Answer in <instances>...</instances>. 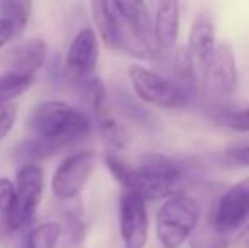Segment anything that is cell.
<instances>
[{
  "label": "cell",
  "mask_w": 249,
  "mask_h": 248,
  "mask_svg": "<svg viewBox=\"0 0 249 248\" xmlns=\"http://www.w3.org/2000/svg\"><path fill=\"white\" fill-rule=\"evenodd\" d=\"M27 128L31 138L24 143V153L31 158H46L89 138L92 119L80 107L46 100L33 109Z\"/></svg>",
  "instance_id": "obj_1"
},
{
  "label": "cell",
  "mask_w": 249,
  "mask_h": 248,
  "mask_svg": "<svg viewBox=\"0 0 249 248\" xmlns=\"http://www.w3.org/2000/svg\"><path fill=\"white\" fill-rule=\"evenodd\" d=\"M185 179V169L180 162L168 156L149 155L138 167H129L122 179V187L141 195L144 201H160L178 194Z\"/></svg>",
  "instance_id": "obj_2"
},
{
  "label": "cell",
  "mask_w": 249,
  "mask_h": 248,
  "mask_svg": "<svg viewBox=\"0 0 249 248\" xmlns=\"http://www.w3.org/2000/svg\"><path fill=\"white\" fill-rule=\"evenodd\" d=\"M200 206L185 192L168 197L156 214V236L163 248H181L195 233Z\"/></svg>",
  "instance_id": "obj_3"
},
{
  "label": "cell",
  "mask_w": 249,
  "mask_h": 248,
  "mask_svg": "<svg viewBox=\"0 0 249 248\" xmlns=\"http://www.w3.org/2000/svg\"><path fill=\"white\" fill-rule=\"evenodd\" d=\"M215 46V27H213L212 19L207 14H200L192 24L187 50L183 51L195 94L207 92L209 70Z\"/></svg>",
  "instance_id": "obj_4"
},
{
  "label": "cell",
  "mask_w": 249,
  "mask_h": 248,
  "mask_svg": "<svg viewBox=\"0 0 249 248\" xmlns=\"http://www.w3.org/2000/svg\"><path fill=\"white\" fill-rule=\"evenodd\" d=\"M44 173L37 163H24L17 170L16 184H14L12 212L9 219V231H19L26 228L34 219L43 199Z\"/></svg>",
  "instance_id": "obj_5"
},
{
  "label": "cell",
  "mask_w": 249,
  "mask_h": 248,
  "mask_svg": "<svg viewBox=\"0 0 249 248\" xmlns=\"http://www.w3.org/2000/svg\"><path fill=\"white\" fill-rule=\"evenodd\" d=\"M127 76L134 94L146 104L161 109H178L188 102L187 92L177 82L149 68L131 65L127 68Z\"/></svg>",
  "instance_id": "obj_6"
},
{
  "label": "cell",
  "mask_w": 249,
  "mask_h": 248,
  "mask_svg": "<svg viewBox=\"0 0 249 248\" xmlns=\"http://www.w3.org/2000/svg\"><path fill=\"white\" fill-rule=\"evenodd\" d=\"M90 9H92V16L100 39L108 50L122 51L131 57L149 60V53L132 36L125 20L115 9L114 2H92Z\"/></svg>",
  "instance_id": "obj_7"
},
{
  "label": "cell",
  "mask_w": 249,
  "mask_h": 248,
  "mask_svg": "<svg viewBox=\"0 0 249 248\" xmlns=\"http://www.w3.org/2000/svg\"><path fill=\"white\" fill-rule=\"evenodd\" d=\"M249 223V177L229 187L210 211L209 226L226 236Z\"/></svg>",
  "instance_id": "obj_8"
},
{
  "label": "cell",
  "mask_w": 249,
  "mask_h": 248,
  "mask_svg": "<svg viewBox=\"0 0 249 248\" xmlns=\"http://www.w3.org/2000/svg\"><path fill=\"white\" fill-rule=\"evenodd\" d=\"M97 61H99V43L93 29H82L70 44L65 58V75L70 83L85 90L95 78Z\"/></svg>",
  "instance_id": "obj_9"
},
{
  "label": "cell",
  "mask_w": 249,
  "mask_h": 248,
  "mask_svg": "<svg viewBox=\"0 0 249 248\" xmlns=\"http://www.w3.org/2000/svg\"><path fill=\"white\" fill-rule=\"evenodd\" d=\"M95 169V155L92 152H76L65 158L54 170L51 191L59 201H73L80 195Z\"/></svg>",
  "instance_id": "obj_10"
},
{
  "label": "cell",
  "mask_w": 249,
  "mask_h": 248,
  "mask_svg": "<svg viewBox=\"0 0 249 248\" xmlns=\"http://www.w3.org/2000/svg\"><path fill=\"white\" fill-rule=\"evenodd\" d=\"M119 229L124 248H144L148 243V209L141 195L125 191L119 202Z\"/></svg>",
  "instance_id": "obj_11"
},
{
  "label": "cell",
  "mask_w": 249,
  "mask_h": 248,
  "mask_svg": "<svg viewBox=\"0 0 249 248\" xmlns=\"http://www.w3.org/2000/svg\"><path fill=\"white\" fill-rule=\"evenodd\" d=\"M153 34L156 57H170L180 34V3L158 2L153 12Z\"/></svg>",
  "instance_id": "obj_12"
},
{
  "label": "cell",
  "mask_w": 249,
  "mask_h": 248,
  "mask_svg": "<svg viewBox=\"0 0 249 248\" xmlns=\"http://www.w3.org/2000/svg\"><path fill=\"white\" fill-rule=\"evenodd\" d=\"M237 89V65L236 55L229 43H220L215 46L213 58L210 63L207 90L229 97Z\"/></svg>",
  "instance_id": "obj_13"
},
{
  "label": "cell",
  "mask_w": 249,
  "mask_h": 248,
  "mask_svg": "<svg viewBox=\"0 0 249 248\" xmlns=\"http://www.w3.org/2000/svg\"><path fill=\"white\" fill-rule=\"evenodd\" d=\"M44 60H46V43L39 38H33L10 51L7 57L5 73L34 80V75L44 65Z\"/></svg>",
  "instance_id": "obj_14"
},
{
  "label": "cell",
  "mask_w": 249,
  "mask_h": 248,
  "mask_svg": "<svg viewBox=\"0 0 249 248\" xmlns=\"http://www.w3.org/2000/svg\"><path fill=\"white\" fill-rule=\"evenodd\" d=\"M95 116H97V128H99V133L102 134V138L105 139V143L108 146H112L114 150H124L129 145V139H131L125 126L119 123L108 113L107 106L97 109Z\"/></svg>",
  "instance_id": "obj_15"
},
{
  "label": "cell",
  "mask_w": 249,
  "mask_h": 248,
  "mask_svg": "<svg viewBox=\"0 0 249 248\" xmlns=\"http://www.w3.org/2000/svg\"><path fill=\"white\" fill-rule=\"evenodd\" d=\"M61 235L56 248H83L85 243V223L82 221L80 209L71 211L70 209L65 214V225H59Z\"/></svg>",
  "instance_id": "obj_16"
},
{
  "label": "cell",
  "mask_w": 249,
  "mask_h": 248,
  "mask_svg": "<svg viewBox=\"0 0 249 248\" xmlns=\"http://www.w3.org/2000/svg\"><path fill=\"white\" fill-rule=\"evenodd\" d=\"M33 3L22 2V0H3L0 2V19H5L10 22L14 29V38L22 34L26 29L27 20L31 17Z\"/></svg>",
  "instance_id": "obj_17"
},
{
  "label": "cell",
  "mask_w": 249,
  "mask_h": 248,
  "mask_svg": "<svg viewBox=\"0 0 249 248\" xmlns=\"http://www.w3.org/2000/svg\"><path fill=\"white\" fill-rule=\"evenodd\" d=\"M61 235L58 223H44L29 233L22 248H56Z\"/></svg>",
  "instance_id": "obj_18"
},
{
  "label": "cell",
  "mask_w": 249,
  "mask_h": 248,
  "mask_svg": "<svg viewBox=\"0 0 249 248\" xmlns=\"http://www.w3.org/2000/svg\"><path fill=\"white\" fill-rule=\"evenodd\" d=\"M33 80L26 78V76L12 75V73H2L0 75V107H5L22 95L27 89L31 87Z\"/></svg>",
  "instance_id": "obj_19"
},
{
  "label": "cell",
  "mask_w": 249,
  "mask_h": 248,
  "mask_svg": "<svg viewBox=\"0 0 249 248\" xmlns=\"http://www.w3.org/2000/svg\"><path fill=\"white\" fill-rule=\"evenodd\" d=\"M14 184L9 179H0V236L9 231V219L12 212Z\"/></svg>",
  "instance_id": "obj_20"
},
{
  "label": "cell",
  "mask_w": 249,
  "mask_h": 248,
  "mask_svg": "<svg viewBox=\"0 0 249 248\" xmlns=\"http://www.w3.org/2000/svg\"><path fill=\"white\" fill-rule=\"evenodd\" d=\"M192 248H229L227 240L224 235L217 233L209 226L207 229L200 231L194 240H192Z\"/></svg>",
  "instance_id": "obj_21"
},
{
  "label": "cell",
  "mask_w": 249,
  "mask_h": 248,
  "mask_svg": "<svg viewBox=\"0 0 249 248\" xmlns=\"http://www.w3.org/2000/svg\"><path fill=\"white\" fill-rule=\"evenodd\" d=\"M224 124L234 131L249 133V107L243 111H231L224 116Z\"/></svg>",
  "instance_id": "obj_22"
},
{
  "label": "cell",
  "mask_w": 249,
  "mask_h": 248,
  "mask_svg": "<svg viewBox=\"0 0 249 248\" xmlns=\"http://www.w3.org/2000/svg\"><path fill=\"white\" fill-rule=\"evenodd\" d=\"M16 117H17V111L12 104H9L5 107H0V141L5 139V136L14 128Z\"/></svg>",
  "instance_id": "obj_23"
},
{
  "label": "cell",
  "mask_w": 249,
  "mask_h": 248,
  "mask_svg": "<svg viewBox=\"0 0 249 248\" xmlns=\"http://www.w3.org/2000/svg\"><path fill=\"white\" fill-rule=\"evenodd\" d=\"M226 158L231 163L239 167H249V145L248 146H237V148L227 150Z\"/></svg>",
  "instance_id": "obj_24"
},
{
  "label": "cell",
  "mask_w": 249,
  "mask_h": 248,
  "mask_svg": "<svg viewBox=\"0 0 249 248\" xmlns=\"http://www.w3.org/2000/svg\"><path fill=\"white\" fill-rule=\"evenodd\" d=\"M12 38H14V29H12V26H10V22L5 19H0V50H2Z\"/></svg>",
  "instance_id": "obj_25"
},
{
  "label": "cell",
  "mask_w": 249,
  "mask_h": 248,
  "mask_svg": "<svg viewBox=\"0 0 249 248\" xmlns=\"http://www.w3.org/2000/svg\"><path fill=\"white\" fill-rule=\"evenodd\" d=\"M236 248H249V223L239 229V235L236 238Z\"/></svg>",
  "instance_id": "obj_26"
}]
</instances>
